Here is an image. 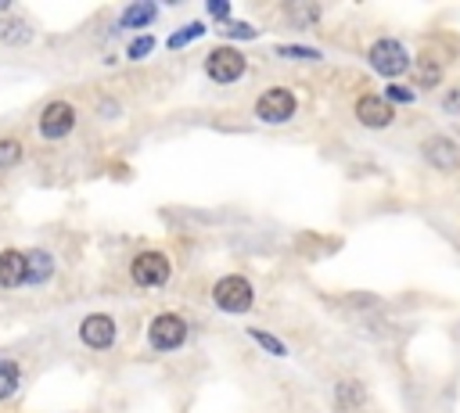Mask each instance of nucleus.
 Listing matches in <instances>:
<instances>
[{"instance_id": "obj_13", "label": "nucleus", "mask_w": 460, "mask_h": 413, "mask_svg": "<svg viewBox=\"0 0 460 413\" xmlns=\"http://www.w3.org/2000/svg\"><path fill=\"white\" fill-rule=\"evenodd\" d=\"M155 18H158V4L140 0V4H129V7L122 11L119 25H122V29H144V25H151Z\"/></svg>"}, {"instance_id": "obj_22", "label": "nucleus", "mask_w": 460, "mask_h": 413, "mask_svg": "<svg viewBox=\"0 0 460 413\" xmlns=\"http://www.w3.org/2000/svg\"><path fill=\"white\" fill-rule=\"evenodd\" d=\"M0 36H4V43H29L32 32H29L25 22H14V18H11V22H4V32H0Z\"/></svg>"}, {"instance_id": "obj_17", "label": "nucleus", "mask_w": 460, "mask_h": 413, "mask_svg": "<svg viewBox=\"0 0 460 413\" xmlns=\"http://www.w3.org/2000/svg\"><path fill=\"white\" fill-rule=\"evenodd\" d=\"M438 83H442V68H438V61L420 57V68H417V86H420V90H435Z\"/></svg>"}, {"instance_id": "obj_18", "label": "nucleus", "mask_w": 460, "mask_h": 413, "mask_svg": "<svg viewBox=\"0 0 460 413\" xmlns=\"http://www.w3.org/2000/svg\"><path fill=\"white\" fill-rule=\"evenodd\" d=\"M334 395H338V409H356V406L363 402V388H359L356 381H341V384L334 388Z\"/></svg>"}, {"instance_id": "obj_9", "label": "nucleus", "mask_w": 460, "mask_h": 413, "mask_svg": "<svg viewBox=\"0 0 460 413\" xmlns=\"http://www.w3.org/2000/svg\"><path fill=\"white\" fill-rule=\"evenodd\" d=\"M356 119H359L363 126H370V129H385V126L395 122V108H392L385 97H377V93H363V97L356 101Z\"/></svg>"}, {"instance_id": "obj_24", "label": "nucleus", "mask_w": 460, "mask_h": 413, "mask_svg": "<svg viewBox=\"0 0 460 413\" xmlns=\"http://www.w3.org/2000/svg\"><path fill=\"white\" fill-rule=\"evenodd\" d=\"M223 36H230V40H255L259 29L248 25V22H226V25H223Z\"/></svg>"}, {"instance_id": "obj_8", "label": "nucleus", "mask_w": 460, "mask_h": 413, "mask_svg": "<svg viewBox=\"0 0 460 413\" xmlns=\"http://www.w3.org/2000/svg\"><path fill=\"white\" fill-rule=\"evenodd\" d=\"M79 341H83L86 348H97V352L111 348V345H115V320H111L108 312H90V316L79 323Z\"/></svg>"}, {"instance_id": "obj_14", "label": "nucleus", "mask_w": 460, "mask_h": 413, "mask_svg": "<svg viewBox=\"0 0 460 413\" xmlns=\"http://www.w3.org/2000/svg\"><path fill=\"white\" fill-rule=\"evenodd\" d=\"M320 7L316 4H284V18L295 25V29H305V25H313V22H320Z\"/></svg>"}, {"instance_id": "obj_19", "label": "nucleus", "mask_w": 460, "mask_h": 413, "mask_svg": "<svg viewBox=\"0 0 460 413\" xmlns=\"http://www.w3.org/2000/svg\"><path fill=\"white\" fill-rule=\"evenodd\" d=\"M22 162V140L18 136H0V169H14Z\"/></svg>"}, {"instance_id": "obj_7", "label": "nucleus", "mask_w": 460, "mask_h": 413, "mask_svg": "<svg viewBox=\"0 0 460 413\" xmlns=\"http://www.w3.org/2000/svg\"><path fill=\"white\" fill-rule=\"evenodd\" d=\"M75 129V108L68 104V101H50L43 111H40V133L47 136V140H58V136H65V133H72Z\"/></svg>"}, {"instance_id": "obj_16", "label": "nucleus", "mask_w": 460, "mask_h": 413, "mask_svg": "<svg viewBox=\"0 0 460 413\" xmlns=\"http://www.w3.org/2000/svg\"><path fill=\"white\" fill-rule=\"evenodd\" d=\"M205 36V22H190V25H183V29H176L169 40H165V47L169 50H180V47H187V43H194V40H201Z\"/></svg>"}, {"instance_id": "obj_3", "label": "nucleus", "mask_w": 460, "mask_h": 413, "mask_svg": "<svg viewBox=\"0 0 460 413\" xmlns=\"http://www.w3.org/2000/svg\"><path fill=\"white\" fill-rule=\"evenodd\" d=\"M244 68H248V61L234 47H216V50L205 54V75L212 83H237L244 75Z\"/></svg>"}, {"instance_id": "obj_12", "label": "nucleus", "mask_w": 460, "mask_h": 413, "mask_svg": "<svg viewBox=\"0 0 460 413\" xmlns=\"http://www.w3.org/2000/svg\"><path fill=\"white\" fill-rule=\"evenodd\" d=\"M25 284V251L4 248L0 251V287H22Z\"/></svg>"}, {"instance_id": "obj_11", "label": "nucleus", "mask_w": 460, "mask_h": 413, "mask_svg": "<svg viewBox=\"0 0 460 413\" xmlns=\"http://www.w3.org/2000/svg\"><path fill=\"white\" fill-rule=\"evenodd\" d=\"M50 273H54V255L50 251H43V248L25 251V284L43 287L50 280Z\"/></svg>"}, {"instance_id": "obj_5", "label": "nucleus", "mask_w": 460, "mask_h": 413, "mask_svg": "<svg viewBox=\"0 0 460 413\" xmlns=\"http://www.w3.org/2000/svg\"><path fill=\"white\" fill-rule=\"evenodd\" d=\"M129 273H133V280H137L140 287H162V284L169 280L172 266H169L165 251H140V255L133 259Z\"/></svg>"}, {"instance_id": "obj_2", "label": "nucleus", "mask_w": 460, "mask_h": 413, "mask_svg": "<svg viewBox=\"0 0 460 413\" xmlns=\"http://www.w3.org/2000/svg\"><path fill=\"white\" fill-rule=\"evenodd\" d=\"M367 57H370V68L374 72H381L385 79H395V75H402L406 68H410V54H406V47L399 43V40H377L370 50H367Z\"/></svg>"}, {"instance_id": "obj_1", "label": "nucleus", "mask_w": 460, "mask_h": 413, "mask_svg": "<svg viewBox=\"0 0 460 413\" xmlns=\"http://www.w3.org/2000/svg\"><path fill=\"white\" fill-rule=\"evenodd\" d=\"M212 302H216L223 312H248L252 302H255V291H252L248 277L230 273V277L216 280V287H212Z\"/></svg>"}, {"instance_id": "obj_20", "label": "nucleus", "mask_w": 460, "mask_h": 413, "mask_svg": "<svg viewBox=\"0 0 460 413\" xmlns=\"http://www.w3.org/2000/svg\"><path fill=\"white\" fill-rule=\"evenodd\" d=\"M277 54L288 57V61H320V57H323L316 47H298V43H280Z\"/></svg>"}, {"instance_id": "obj_10", "label": "nucleus", "mask_w": 460, "mask_h": 413, "mask_svg": "<svg viewBox=\"0 0 460 413\" xmlns=\"http://www.w3.org/2000/svg\"><path fill=\"white\" fill-rule=\"evenodd\" d=\"M424 158L438 172H456L460 169V151H456V144L449 136H428L424 140Z\"/></svg>"}, {"instance_id": "obj_15", "label": "nucleus", "mask_w": 460, "mask_h": 413, "mask_svg": "<svg viewBox=\"0 0 460 413\" xmlns=\"http://www.w3.org/2000/svg\"><path fill=\"white\" fill-rule=\"evenodd\" d=\"M18 384H22V370H18V363L0 359V399H11V395L18 391Z\"/></svg>"}, {"instance_id": "obj_23", "label": "nucleus", "mask_w": 460, "mask_h": 413, "mask_svg": "<svg viewBox=\"0 0 460 413\" xmlns=\"http://www.w3.org/2000/svg\"><path fill=\"white\" fill-rule=\"evenodd\" d=\"M151 50H155V36H137V40H129L126 57H129V61H140V57H147Z\"/></svg>"}, {"instance_id": "obj_26", "label": "nucleus", "mask_w": 460, "mask_h": 413, "mask_svg": "<svg viewBox=\"0 0 460 413\" xmlns=\"http://www.w3.org/2000/svg\"><path fill=\"white\" fill-rule=\"evenodd\" d=\"M208 14H212L216 22H226V18H230V4H226V0H208Z\"/></svg>"}, {"instance_id": "obj_21", "label": "nucleus", "mask_w": 460, "mask_h": 413, "mask_svg": "<svg viewBox=\"0 0 460 413\" xmlns=\"http://www.w3.org/2000/svg\"><path fill=\"white\" fill-rule=\"evenodd\" d=\"M248 338H252V341H259V345H262L266 352H273V356H288V345H284L280 338H273V334L259 330V327H252V330H248Z\"/></svg>"}, {"instance_id": "obj_25", "label": "nucleus", "mask_w": 460, "mask_h": 413, "mask_svg": "<svg viewBox=\"0 0 460 413\" xmlns=\"http://www.w3.org/2000/svg\"><path fill=\"white\" fill-rule=\"evenodd\" d=\"M413 97H417V90H410V86H399V83H388V86H385V101H388V104H392V101H395V104H410Z\"/></svg>"}, {"instance_id": "obj_6", "label": "nucleus", "mask_w": 460, "mask_h": 413, "mask_svg": "<svg viewBox=\"0 0 460 413\" xmlns=\"http://www.w3.org/2000/svg\"><path fill=\"white\" fill-rule=\"evenodd\" d=\"M187 338V323L176 316V312H162L151 320V330H147V341L158 348V352H172L180 348Z\"/></svg>"}, {"instance_id": "obj_4", "label": "nucleus", "mask_w": 460, "mask_h": 413, "mask_svg": "<svg viewBox=\"0 0 460 413\" xmlns=\"http://www.w3.org/2000/svg\"><path fill=\"white\" fill-rule=\"evenodd\" d=\"M295 108H298V101H295V93L284 90V86H270V90H262V93L255 97V115H259L262 122H288V119L295 115Z\"/></svg>"}]
</instances>
